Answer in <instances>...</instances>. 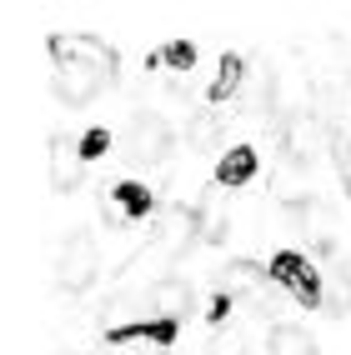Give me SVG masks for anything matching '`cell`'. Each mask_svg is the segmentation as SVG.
Instances as JSON below:
<instances>
[{
  "label": "cell",
  "instance_id": "obj_1",
  "mask_svg": "<svg viewBox=\"0 0 351 355\" xmlns=\"http://www.w3.org/2000/svg\"><path fill=\"white\" fill-rule=\"evenodd\" d=\"M51 60H56V96L65 105H85L115 80V55L101 40L85 35H56L51 40Z\"/></svg>",
  "mask_w": 351,
  "mask_h": 355
},
{
  "label": "cell",
  "instance_id": "obj_2",
  "mask_svg": "<svg viewBox=\"0 0 351 355\" xmlns=\"http://www.w3.org/2000/svg\"><path fill=\"white\" fill-rule=\"evenodd\" d=\"M96 266H101V255H96L90 230H70L60 241V255H56V286L65 295H81L90 280H96Z\"/></svg>",
  "mask_w": 351,
  "mask_h": 355
},
{
  "label": "cell",
  "instance_id": "obj_3",
  "mask_svg": "<svg viewBox=\"0 0 351 355\" xmlns=\"http://www.w3.org/2000/svg\"><path fill=\"white\" fill-rule=\"evenodd\" d=\"M266 275H271L276 286L296 300V305H307V311H321V305H326V295H321V275L311 270V260H307V255L281 250L271 266H266Z\"/></svg>",
  "mask_w": 351,
  "mask_h": 355
},
{
  "label": "cell",
  "instance_id": "obj_4",
  "mask_svg": "<svg viewBox=\"0 0 351 355\" xmlns=\"http://www.w3.org/2000/svg\"><path fill=\"white\" fill-rule=\"evenodd\" d=\"M126 155L136 165H166V155H171V125L161 121V115H151V110H136L131 125H126Z\"/></svg>",
  "mask_w": 351,
  "mask_h": 355
},
{
  "label": "cell",
  "instance_id": "obj_5",
  "mask_svg": "<svg viewBox=\"0 0 351 355\" xmlns=\"http://www.w3.org/2000/svg\"><path fill=\"white\" fill-rule=\"evenodd\" d=\"M196 235H201V216L191 205H171L166 216H161V225H156V235H151V255H161V260H181L186 250L196 245Z\"/></svg>",
  "mask_w": 351,
  "mask_h": 355
},
{
  "label": "cell",
  "instance_id": "obj_6",
  "mask_svg": "<svg viewBox=\"0 0 351 355\" xmlns=\"http://www.w3.org/2000/svg\"><path fill=\"white\" fill-rule=\"evenodd\" d=\"M321 150H326V125H321V115L296 110L291 125H286V155H291L296 165H311Z\"/></svg>",
  "mask_w": 351,
  "mask_h": 355
},
{
  "label": "cell",
  "instance_id": "obj_7",
  "mask_svg": "<svg viewBox=\"0 0 351 355\" xmlns=\"http://www.w3.org/2000/svg\"><path fill=\"white\" fill-rule=\"evenodd\" d=\"M151 305H156V315L161 320H186L191 315V305H196V291H191V280H181V275H161L156 286H151Z\"/></svg>",
  "mask_w": 351,
  "mask_h": 355
},
{
  "label": "cell",
  "instance_id": "obj_8",
  "mask_svg": "<svg viewBox=\"0 0 351 355\" xmlns=\"http://www.w3.org/2000/svg\"><path fill=\"white\" fill-rule=\"evenodd\" d=\"M81 165H85V155H81V146L70 135H51V185L60 196H70L81 185Z\"/></svg>",
  "mask_w": 351,
  "mask_h": 355
},
{
  "label": "cell",
  "instance_id": "obj_9",
  "mask_svg": "<svg viewBox=\"0 0 351 355\" xmlns=\"http://www.w3.org/2000/svg\"><path fill=\"white\" fill-rule=\"evenodd\" d=\"M321 295H326V311H332V315H346L351 311V270L341 266V260H326Z\"/></svg>",
  "mask_w": 351,
  "mask_h": 355
},
{
  "label": "cell",
  "instance_id": "obj_10",
  "mask_svg": "<svg viewBox=\"0 0 351 355\" xmlns=\"http://www.w3.org/2000/svg\"><path fill=\"white\" fill-rule=\"evenodd\" d=\"M251 175H256V150L251 146H231L216 165V185H226V191L231 185H246Z\"/></svg>",
  "mask_w": 351,
  "mask_h": 355
},
{
  "label": "cell",
  "instance_id": "obj_11",
  "mask_svg": "<svg viewBox=\"0 0 351 355\" xmlns=\"http://www.w3.org/2000/svg\"><path fill=\"white\" fill-rule=\"evenodd\" d=\"M266 355H316V336L307 325H276Z\"/></svg>",
  "mask_w": 351,
  "mask_h": 355
},
{
  "label": "cell",
  "instance_id": "obj_12",
  "mask_svg": "<svg viewBox=\"0 0 351 355\" xmlns=\"http://www.w3.org/2000/svg\"><path fill=\"white\" fill-rule=\"evenodd\" d=\"M111 340H156V345H171V340H176V320H140V325H121V330H111Z\"/></svg>",
  "mask_w": 351,
  "mask_h": 355
},
{
  "label": "cell",
  "instance_id": "obj_13",
  "mask_svg": "<svg viewBox=\"0 0 351 355\" xmlns=\"http://www.w3.org/2000/svg\"><path fill=\"white\" fill-rule=\"evenodd\" d=\"M241 80H246V60H241V55H221L216 85H211V101H231V96L241 90Z\"/></svg>",
  "mask_w": 351,
  "mask_h": 355
},
{
  "label": "cell",
  "instance_id": "obj_14",
  "mask_svg": "<svg viewBox=\"0 0 351 355\" xmlns=\"http://www.w3.org/2000/svg\"><path fill=\"white\" fill-rule=\"evenodd\" d=\"M111 200L121 205L126 216H146V210H151V191H146L140 180H121V185L111 191Z\"/></svg>",
  "mask_w": 351,
  "mask_h": 355
},
{
  "label": "cell",
  "instance_id": "obj_15",
  "mask_svg": "<svg viewBox=\"0 0 351 355\" xmlns=\"http://www.w3.org/2000/svg\"><path fill=\"white\" fill-rule=\"evenodd\" d=\"M321 105H326V121L346 125V121H351V80L332 85V90H326V96H321Z\"/></svg>",
  "mask_w": 351,
  "mask_h": 355
},
{
  "label": "cell",
  "instance_id": "obj_16",
  "mask_svg": "<svg viewBox=\"0 0 351 355\" xmlns=\"http://www.w3.org/2000/svg\"><path fill=\"white\" fill-rule=\"evenodd\" d=\"M276 196H281V200L291 196L296 205H307V185H301V165H296V160H291V171L281 165V175H276Z\"/></svg>",
  "mask_w": 351,
  "mask_h": 355
},
{
  "label": "cell",
  "instance_id": "obj_17",
  "mask_svg": "<svg viewBox=\"0 0 351 355\" xmlns=\"http://www.w3.org/2000/svg\"><path fill=\"white\" fill-rule=\"evenodd\" d=\"M226 286L251 291V286H261V270H256L251 260H231V266H226Z\"/></svg>",
  "mask_w": 351,
  "mask_h": 355
},
{
  "label": "cell",
  "instance_id": "obj_18",
  "mask_svg": "<svg viewBox=\"0 0 351 355\" xmlns=\"http://www.w3.org/2000/svg\"><path fill=\"white\" fill-rule=\"evenodd\" d=\"M161 60H166L171 70H191V65H196V45H191V40H171L166 51H161Z\"/></svg>",
  "mask_w": 351,
  "mask_h": 355
},
{
  "label": "cell",
  "instance_id": "obj_19",
  "mask_svg": "<svg viewBox=\"0 0 351 355\" xmlns=\"http://www.w3.org/2000/svg\"><path fill=\"white\" fill-rule=\"evenodd\" d=\"M111 150V130H90L85 140H81V155L85 160H96V155H106Z\"/></svg>",
  "mask_w": 351,
  "mask_h": 355
},
{
  "label": "cell",
  "instance_id": "obj_20",
  "mask_svg": "<svg viewBox=\"0 0 351 355\" xmlns=\"http://www.w3.org/2000/svg\"><path fill=\"white\" fill-rule=\"evenodd\" d=\"M216 355H246V330H226L216 340Z\"/></svg>",
  "mask_w": 351,
  "mask_h": 355
},
{
  "label": "cell",
  "instance_id": "obj_21",
  "mask_svg": "<svg viewBox=\"0 0 351 355\" xmlns=\"http://www.w3.org/2000/svg\"><path fill=\"white\" fill-rule=\"evenodd\" d=\"M56 355H76V350H56Z\"/></svg>",
  "mask_w": 351,
  "mask_h": 355
}]
</instances>
